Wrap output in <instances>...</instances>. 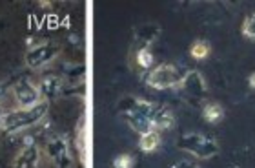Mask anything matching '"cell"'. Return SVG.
<instances>
[{"mask_svg": "<svg viewBox=\"0 0 255 168\" xmlns=\"http://www.w3.org/2000/svg\"><path fill=\"white\" fill-rule=\"evenodd\" d=\"M153 108L155 104H149V102L143 101V99H135V97H124L119 102V110L122 117L141 135L153 130V125H151Z\"/></svg>", "mask_w": 255, "mask_h": 168, "instance_id": "cell-1", "label": "cell"}, {"mask_svg": "<svg viewBox=\"0 0 255 168\" xmlns=\"http://www.w3.org/2000/svg\"><path fill=\"white\" fill-rule=\"evenodd\" d=\"M48 101H40L35 106L30 108H18L13 112H6L4 115V132L6 133H17L20 130H26L30 126L36 125L38 121L44 119V115L48 114Z\"/></svg>", "mask_w": 255, "mask_h": 168, "instance_id": "cell-2", "label": "cell"}, {"mask_svg": "<svg viewBox=\"0 0 255 168\" xmlns=\"http://www.w3.org/2000/svg\"><path fill=\"white\" fill-rule=\"evenodd\" d=\"M177 146L181 150L190 152L201 159H210V157L217 156V152H219V146L214 139H208L201 133H186L177 141Z\"/></svg>", "mask_w": 255, "mask_h": 168, "instance_id": "cell-3", "label": "cell"}, {"mask_svg": "<svg viewBox=\"0 0 255 168\" xmlns=\"http://www.w3.org/2000/svg\"><path fill=\"white\" fill-rule=\"evenodd\" d=\"M181 81H182V75L173 64H160V66L153 68L146 77L148 86L155 90H168V88L179 86Z\"/></svg>", "mask_w": 255, "mask_h": 168, "instance_id": "cell-4", "label": "cell"}, {"mask_svg": "<svg viewBox=\"0 0 255 168\" xmlns=\"http://www.w3.org/2000/svg\"><path fill=\"white\" fill-rule=\"evenodd\" d=\"M13 97L20 108H30V106H35L42 101L40 93H38V88L35 84L30 83L28 79H20L15 83L13 86Z\"/></svg>", "mask_w": 255, "mask_h": 168, "instance_id": "cell-5", "label": "cell"}, {"mask_svg": "<svg viewBox=\"0 0 255 168\" xmlns=\"http://www.w3.org/2000/svg\"><path fill=\"white\" fill-rule=\"evenodd\" d=\"M46 154L57 168H70V165L73 163L72 154H70V144L62 135L53 137L46 144Z\"/></svg>", "mask_w": 255, "mask_h": 168, "instance_id": "cell-6", "label": "cell"}, {"mask_svg": "<svg viewBox=\"0 0 255 168\" xmlns=\"http://www.w3.org/2000/svg\"><path fill=\"white\" fill-rule=\"evenodd\" d=\"M57 55H59V46L51 44V42H44V44H38L35 48H31L26 53V64L33 68V70H36V68L51 62Z\"/></svg>", "mask_w": 255, "mask_h": 168, "instance_id": "cell-7", "label": "cell"}, {"mask_svg": "<svg viewBox=\"0 0 255 168\" xmlns=\"http://www.w3.org/2000/svg\"><path fill=\"white\" fill-rule=\"evenodd\" d=\"M179 86H182L184 93L190 97L191 101H202L206 97V84L199 72L186 73Z\"/></svg>", "mask_w": 255, "mask_h": 168, "instance_id": "cell-8", "label": "cell"}, {"mask_svg": "<svg viewBox=\"0 0 255 168\" xmlns=\"http://www.w3.org/2000/svg\"><path fill=\"white\" fill-rule=\"evenodd\" d=\"M38 163H40V150L36 144L30 143L13 159L11 168H38Z\"/></svg>", "mask_w": 255, "mask_h": 168, "instance_id": "cell-9", "label": "cell"}, {"mask_svg": "<svg viewBox=\"0 0 255 168\" xmlns=\"http://www.w3.org/2000/svg\"><path fill=\"white\" fill-rule=\"evenodd\" d=\"M62 91V81L57 75H48L44 77L38 84V93L44 99H53Z\"/></svg>", "mask_w": 255, "mask_h": 168, "instance_id": "cell-10", "label": "cell"}, {"mask_svg": "<svg viewBox=\"0 0 255 168\" xmlns=\"http://www.w3.org/2000/svg\"><path fill=\"white\" fill-rule=\"evenodd\" d=\"M151 125L153 128H159V130H166L173 125V115L170 112V108L166 106H155L153 114H151Z\"/></svg>", "mask_w": 255, "mask_h": 168, "instance_id": "cell-11", "label": "cell"}, {"mask_svg": "<svg viewBox=\"0 0 255 168\" xmlns=\"http://www.w3.org/2000/svg\"><path fill=\"white\" fill-rule=\"evenodd\" d=\"M159 144H160L159 133L155 132V130H151V132L141 135V143H139V146H141V150H144V152H155L159 148Z\"/></svg>", "mask_w": 255, "mask_h": 168, "instance_id": "cell-12", "label": "cell"}, {"mask_svg": "<svg viewBox=\"0 0 255 168\" xmlns=\"http://www.w3.org/2000/svg\"><path fill=\"white\" fill-rule=\"evenodd\" d=\"M202 117H204L208 123H219V121L224 117V110L220 108L217 102H208L206 106L202 108Z\"/></svg>", "mask_w": 255, "mask_h": 168, "instance_id": "cell-13", "label": "cell"}, {"mask_svg": "<svg viewBox=\"0 0 255 168\" xmlns=\"http://www.w3.org/2000/svg\"><path fill=\"white\" fill-rule=\"evenodd\" d=\"M190 53L193 59H206L208 55H210V44L204 41H197L191 44V49H190Z\"/></svg>", "mask_w": 255, "mask_h": 168, "instance_id": "cell-14", "label": "cell"}, {"mask_svg": "<svg viewBox=\"0 0 255 168\" xmlns=\"http://www.w3.org/2000/svg\"><path fill=\"white\" fill-rule=\"evenodd\" d=\"M157 33H159L157 26H144L143 30H139V33H137V41H143L144 48H146V44H149V42L153 41L155 37H157Z\"/></svg>", "mask_w": 255, "mask_h": 168, "instance_id": "cell-15", "label": "cell"}, {"mask_svg": "<svg viewBox=\"0 0 255 168\" xmlns=\"http://www.w3.org/2000/svg\"><path fill=\"white\" fill-rule=\"evenodd\" d=\"M137 64L141 68H144V70H148V68L153 64V55L149 53L146 48H141L137 51Z\"/></svg>", "mask_w": 255, "mask_h": 168, "instance_id": "cell-16", "label": "cell"}, {"mask_svg": "<svg viewBox=\"0 0 255 168\" xmlns=\"http://www.w3.org/2000/svg\"><path fill=\"white\" fill-rule=\"evenodd\" d=\"M243 33H244V37L254 39V41H255V15H252V17H248L246 20H244Z\"/></svg>", "mask_w": 255, "mask_h": 168, "instance_id": "cell-17", "label": "cell"}, {"mask_svg": "<svg viewBox=\"0 0 255 168\" xmlns=\"http://www.w3.org/2000/svg\"><path fill=\"white\" fill-rule=\"evenodd\" d=\"M113 167L115 168H133V157L128 156V154H122V156L115 157Z\"/></svg>", "mask_w": 255, "mask_h": 168, "instance_id": "cell-18", "label": "cell"}, {"mask_svg": "<svg viewBox=\"0 0 255 168\" xmlns=\"http://www.w3.org/2000/svg\"><path fill=\"white\" fill-rule=\"evenodd\" d=\"M172 168H199L197 165H193L191 161H179L177 165H173Z\"/></svg>", "mask_w": 255, "mask_h": 168, "instance_id": "cell-19", "label": "cell"}, {"mask_svg": "<svg viewBox=\"0 0 255 168\" xmlns=\"http://www.w3.org/2000/svg\"><path fill=\"white\" fill-rule=\"evenodd\" d=\"M4 115H6V112H4L2 106H0V128H2V125H4Z\"/></svg>", "mask_w": 255, "mask_h": 168, "instance_id": "cell-20", "label": "cell"}, {"mask_svg": "<svg viewBox=\"0 0 255 168\" xmlns=\"http://www.w3.org/2000/svg\"><path fill=\"white\" fill-rule=\"evenodd\" d=\"M250 86H252V88L255 90V73L252 75V77H250Z\"/></svg>", "mask_w": 255, "mask_h": 168, "instance_id": "cell-21", "label": "cell"}]
</instances>
